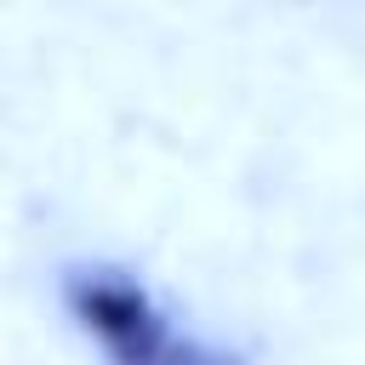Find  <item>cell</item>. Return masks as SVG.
<instances>
[{
	"mask_svg": "<svg viewBox=\"0 0 365 365\" xmlns=\"http://www.w3.org/2000/svg\"><path fill=\"white\" fill-rule=\"evenodd\" d=\"M63 308L68 319L103 348L108 365H165L177 348V331L165 319V308L154 302V291L114 262H68L63 279Z\"/></svg>",
	"mask_w": 365,
	"mask_h": 365,
	"instance_id": "cell-1",
	"label": "cell"
},
{
	"mask_svg": "<svg viewBox=\"0 0 365 365\" xmlns=\"http://www.w3.org/2000/svg\"><path fill=\"white\" fill-rule=\"evenodd\" d=\"M165 365H245L240 354H228V348H217V342H200V336H177V348H171V359Z\"/></svg>",
	"mask_w": 365,
	"mask_h": 365,
	"instance_id": "cell-2",
	"label": "cell"
}]
</instances>
